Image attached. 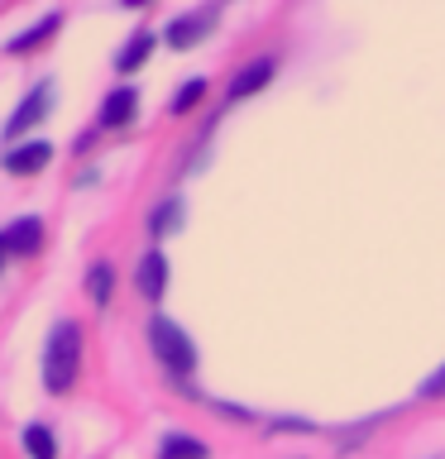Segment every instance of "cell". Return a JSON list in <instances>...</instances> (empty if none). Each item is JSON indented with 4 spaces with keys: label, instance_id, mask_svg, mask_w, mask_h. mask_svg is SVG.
I'll use <instances>...</instances> for the list:
<instances>
[{
    "label": "cell",
    "instance_id": "6da1fadb",
    "mask_svg": "<svg viewBox=\"0 0 445 459\" xmlns=\"http://www.w3.org/2000/svg\"><path fill=\"white\" fill-rule=\"evenodd\" d=\"M77 368H82V330H77V321H57L48 335V350H43V387L57 397L72 393Z\"/></svg>",
    "mask_w": 445,
    "mask_h": 459
},
{
    "label": "cell",
    "instance_id": "7a4b0ae2",
    "mask_svg": "<svg viewBox=\"0 0 445 459\" xmlns=\"http://www.w3.org/2000/svg\"><path fill=\"white\" fill-rule=\"evenodd\" d=\"M149 340H153V354L163 359V368L172 373V378H187V373L196 368L192 340H187L182 330L168 321V316H153V321H149Z\"/></svg>",
    "mask_w": 445,
    "mask_h": 459
},
{
    "label": "cell",
    "instance_id": "3957f363",
    "mask_svg": "<svg viewBox=\"0 0 445 459\" xmlns=\"http://www.w3.org/2000/svg\"><path fill=\"white\" fill-rule=\"evenodd\" d=\"M221 20V10H192V14H178V20L168 24V48H192L196 39H206V29Z\"/></svg>",
    "mask_w": 445,
    "mask_h": 459
},
{
    "label": "cell",
    "instance_id": "277c9868",
    "mask_svg": "<svg viewBox=\"0 0 445 459\" xmlns=\"http://www.w3.org/2000/svg\"><path fill=\"white\" fill-rule=\"evenodd\" d=\"M43 110H48V82H39L34 91H29L24 100H20V110L10 115V125H5V134L14 139V134H24V129H34L39 120H43Z\"/></svg>",
    "mask_w": 445,
    "mask_h": 459
},
{
    "label": "cell",
    "instance_id": "5b68a950",
    "mask_svg": "<svg viewBox=\"0 0 445 459\" xmlns=\"http://www.w3.org/2000/svg\"><path fill=\"white\" fill-rule=\"evenodd\" d=\"M48 158H53V149L48 143H20V149H10L5 153V172H14V178H34V172H43L48 168Z\"/></svg>",
    "mask_w": 445,
    "mask_h": 459
},
{
    "label": "cell",
    "instance_id": "8992f818",
    "mask_svg": "<svg viewBox=\"0 0 445 459\" xmlns=\"http://www.w3.org/2000/svg\"><path fill=\"white\" fill-rule=\"evenodd\" d=\"M139 110V96H135V86H115V91L106 96V106H100V125L106 129H120L129 125V115Z\"/></svg>",
    "mask_w": 445,
    "mask_h": 459
},
{
    "label": "cell",
    "instance_id": "52a82bcc",
    "mask_svg": "<svg viewBox=\"0 0 445 459\" xmlns=\"http://www.w3.org/2000/svg\"><path fill=\"white\" fill-rule=\"evenodd\" d=\"M135 282H139V292L149 301H158V297H163V287H168V258L163 254H144Z\"/></svg>",
    "mask_w": 445,
    "mask_h": 459
},
{
    "label": "cell",
    "instance_id": "ba28073f",
    "mask_svg": "<svg viewBox=\"0 0 445 459\" xmlns=\"http://www.w3.org/2000/svg\"><path fill=\"white\" fill-rule=\"evenodd\" d=\"M0 239H5L10 254H39V244H43V221H34V215H29V221L10 225Z\"/></svg>",
    "mask_w": 445,
    "mask_h": 459
},
{
    "label": "cell",
    "instance_id": "9c48e42d",
    "mask_svg": "<svg viewBox=\"0 0 445 459\" xmlns=\"http://www.w3.org/2000/svg\"><path fill=\"white\" fill-rule=\"evenodd\" d=\"M268 77H273V57H258V63H249V67H244L235 82H230V100L264 91V86H268Z\"/></svg>",
    "mask_w": 445,
    "mask_h": 459
},
{
    "label": "cell",
    "instance_id": "30bf717a",
    "mask_svg": "<svg viewBox=\"0 0 445 459\" xmlns=\"http://www.w3.org/2000/svg\"><path fill=\"white\" fill-rule=\"evenodd\" d=\"M57 24H63V14H57V10H53V14H43V20H39L34 29H24L20 39H10V53H29V48H39V43L48 39Z\"/></svg>",
    "mask_w": 445,
    "mask_h": 459
},
{
    "label": "cell",
    "instance_id": "8fae6325",
    "mask_svg": "<svg viewBox=\"0 0 445 459\" xmlns=\"http://www.w3.org/2000/svg\"><path fill=\"white\" fill-rule=\"evenodd\" d=\"M158 455H163V459H211V450L201 440H192V436H163Z\"/></svg>",
    "mask_w": 445,
    "mask_h": 459
},
{
    "label": "cell",
    "instance_id": "7c38bea8",
    "mask_svg": "<svg viewBox=\"0 0 445 459\" xmlns=\"http://www.w3.org/2000/svg\"><path fill=\"white\" fill-rule=\"evenodd\" d=\"M178 225H182V201L178 196L158 201V211H153V221H149V235H172Z\"/></svg>",
    "mask_w": 445,
    "mask_h": 459
},
{
    "label": "cell",
    "instance_id": "4fadbf2b",
    "mask_svg": "<svg viewBox=\"0 0 445 459\" xmlns=\"http://www.w3.org/2000/svg\"><path fill=\"white\" fill-rule=\"evenodd\" d=\"M149 53H153V34H135V43H125V48L115 53V67H120V72H135Z\"/></svg>",
    "mask_w": 445,
    "mask_h": 459
},
{
    "label": "cell",
    "instance_id": "5bb4252c",
    "mask_svg": "<svg viewBox=\"0 0 445 459\" xmlns=\"http://www.w3.org/2000/svg\"><path fill=\"white\" fill-rule=\"evenodd\" d=\"M24 445H29V455H34V459H53L57 455V445H53V436L43 426H29L24 430Z\"/></svg>",
    "mask_w": 445,
    "mask_h": 459
},
{
    "label": "cell",
    "instance_id": "9a60e30c",
    "mask_svg": "<svg viewBox=\"0 0 445 459\" xmlns=\"http://www.w3.org/2000/svg\"><path fill=\"white\" fill-rule=\"evenodd\" d=\"M110 282H115L110 264H96V268H92V292H96V307H106V301H110Z\"/></svg>",
    "mask_w": 445,
    "mask_h": 459
},
{
    "label": "cell",
    "instance_id": "2e32d148",
    "mask_svg": "<svg viewBox=\"0 0 445 459\" xmlns=\"http://www.w3.org/2000/svg\"><path fill=\"white\" fill-rule=\"evenodd\" d=\"M201 91H206V82H187L182 91H178V100H172V110H178V115H182V110H192L196 100H201Z\"/></svg>",
    "mask_w": 445,
    "mask_h": 459
},
{
    "label": "cell",
    "instance_id": "e0dca14e",
    "mask_svg": "<svg viewBox=\"0 0 445 459\" xmlns=\"http://www.w3.org/2000/svg\"><path fill=\"white\" fill-rule=\"evenodd\" d=\"M422 397H445V368H436V373L422 383Z\"/></svg>",
    "mask_w": 445,
    "mask_h": 459
},
{
    "label": "cell",
    "instance_id": "ac0fdd59",
    "mask_svg": "<svg viewBox=\"0 0 445 459\" xmlns=\"http://www.w3.org/2000/svg\"><path fill=\"white\" fill-rule=\"evenodd\" d=\"M5 254H10V249H5V239H0V258H5Z\"/></svg>",
    "mask_w": 445,
    "mask_h": 459
}]
</instances>
